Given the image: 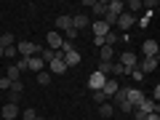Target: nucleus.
<instances>
[{
    "label": "nucleus",
    "mask_w": 160,
    "mask_h": 120,
    "mask_svg": "<svg viewBox=\"0 0 160 120\" xmlns=\"http://www.w3.org/2000/svg\"><path fill=\"white\" fill-rule=\"evenodd\" d=\"M126 99H128V104L136 109V107H139V102L144 99V91H139V88H126Z\"/></svg>",
    "instance_id": "7"
},
{
    "label": "nucleus",
    "mask_w": 160,
    "mask_h": 120,
    "mask_svg": "<svg viewBox=\"0 0 160 120\" xmlns=\"http://www.w3.org/2000/svg\"><path fill=\"white\" fill-rule=\"evenodd\" d=\"M35 120H46V118H40V115H38V118H35Z\"/></svg>",
    "instance_id": "42"
},
{
    "label": "nucleus",
    "mask_w": 160,
    "mask_h": 120,
    "mask_svg": "<svg viewBox=\"0 0 160 120\" xmlns=\"http://www.w3.org/2000/svg\"><path fill=\"white\" fill-rule=\"evenodd\" d=\"M118 40H120V35H115V32H109V35H104V46H109V48H112L115 43H118Z\"/></svg>",
    "instance_id": "28"
},
{
    "label": "nucleus",
    "mask_w": 160,
    "mask_h": 120,
    "mask_svg": "<svg viewBox=\"0 0 160 120\" xmlns=\"http://www.w3.org/2000/svg\"><path fill=\"white\" fill-rule=\"evenodd\" d=\"M6 78L11 80V83H13V80H22V72H19V69H16V64H11V67L6 69Z\"/></svg>",
    "instance_id": "24"
},
{
    "label": "nucleus",
    "mask_w": 160,
    "mask_h": 120,
    "mask_svg": "<svg viewBox=\"0 0 160 120\" xmlns=\"http://www.w3.org/2000/svg\"><path fill=\"white\" fill-rule=\"evenodd\" d=\"M8 91H13V93H24V83H22V80H13Z\"/></svg>",
    "instance_id": "30"
},
{
    "label": "nucleus",
    "mask_w": 160,
    "mask_h": 120,
    "mask_svg": "<svg viewBox=\"0 0 160 120\" xmlns=\"http://www.w3.org/2000/svg\"><path fill=\"white\" fill-rule=\"evenodd\" d=\"M72 29V16H67V13H62V16H56V32L64 35Z\"/></svg>",
    "instance_id": "6"
},
{
    "label": "nucleus",
    "mask_w": 160,
    "mask_h": 120,
    "mask_svg": "<svg viewBox=\"0 0 160 120\" xmlns=\"http://www.w3.org/2000/svg\"><path fill=\"white\" fill-rule=\"evenodd\" d=\"M126 75H131L133 80H144V75H142V69H139V67H133V69H126Z\"/></svg>",
    "instance_id": "31"
},
{
    "label": "nucleus",
    "mask_w": 160,
    "mask_h": 120,
    "mask_svg": "<svg viewBox=\"0 0 160 120\" xmlns=\"http://www.w3.org/2000/svg\"><path fill=\"white\" fill-rule=\"evenodd\" d=\"M118 64H123L126 69H133V67H139V56H136L133 51H123V53H120V62H118Z\"/></svg>",
    "instance_id": "4"
},
{
    "label": "nucleus",
    "mask_w": 160,
    "mask_h": 120,
    "mask_svg": "<svg viewBox=\"0 0 160 120\" xmlns=\"http://www.w3.org/2000/svg\"><path fill=\"white\" fill-rule=\"evenodd\" d=\"M136 109H142L144 115H149V112H160V107H158V102H152L149 96H144L142 102H139V107Z\"/></svg>",
    "instance_id": "12"
},
{
    "label": "nucleus",
    "mask_w": 160,
    "mask_h": 120,
    "mask_svg": "<svg viewBox=\"0 0 160 120\" xmlns=\"http://www.w3.org/2000/svg\"><path fill=\"white\" fill-rule=\"evenodd\" d=\"M0 88H3V91H8V88H11V80H8L6 75H3V78H0Z\"/></svg>",
    "instance_id": "38"
},
{
    "label": "nucleus",
    "mask_w": 160,
    "mask_h": 120,
    "mask_svg": "<svg viewBox=\"0 0 160 120\" xmlns=\"http://www.w3.org/2000/svg\"><path fill=\"white\" fill-rule=\"evenodd\" d=\"M158 62H160L158 56H144V62L139 64V69H142V75H147V72H155V69H158Z\"/></svg>",
    "instance_id": "11"
},
{
    "label": "nucleus",
    "mask_w": 160,
    "mask_h": 120,
    "mask_svg": "<svg viewBox=\"0 0 160 120\" xmlns=\"http://www.w3.org/2000/svg\"><path fill=\"white\" fill-rule=\"evenodd\" d=\"M149 16H152V13H144L142 22H139V27H147V24H149Z\"/></svg>",
    "instance_id": "39"
},
{
    "label": "nucleus",
    "mask_w": 160,
    "mask_h": 120,
    "mask_svg": "<svg viewBox=\"0 0 160 120\" xmlns=\"http://www.w3.org/2000/svg\"><path fill=\"white\" fill-rule=\"evenodd\" d=\"M118 80H115V78H107V83H104V86H102V93H104V96H107V99H112L115 96V93H118Z\"/></svg>",
    "instance_id": "13"
},
{
    "label": "nucleus",
    "mask_w": 160,
    "mask_h": 120,
    "mask_svg": "<svg viewBox=\"0 0 160 120\" xmlns=\"http://www.w3.org/2000/svg\"><path fill=\"white\" fill-rule=\"evenodd\" d=\"M48 72H56V75H64V72H67V64H64V59H62V51H56V59L48 62Z\"/></svg>",
    "instance_id": "5"
},
{
    "label": "nucleus",
    "mask_w": 160,
    "mask_h": 120,
    "mask_svg": "<svg viewBox=\"0 0 160 120\" xmlns=\"http://www.w3.org/2000/svg\"><path fill=\"white\" fill-rule=\"evenodd\" d=\"M35 118H38V112H35L32 107H27V109L22 112V120H35Z\"/></svg>",
    "instance_id": "33"
},
{
    "label": "nucleus",
    "mask_w": 160,
    "mask_h": 120,
    "mask_svg": "<svg viewBox=\"0 0 160 120\" xmlns=\"http://www.w3.org/2000/svg\"><path fill=\"white\" fill-rule=\"evenodd\" d=\"M86 6L91 8L99 19H104V13H107V3H104V0H86Z\"/></svg>",
    "instance_id": "8"
},
{
    "label": "nucleus",
    "mask_w": 160,
    "mask_h": 120,
    "mask_svg": "<svg viewBox=\"0 0 160 120\" xmlns=\"http://www.w3.org/2000/svg\"><path fill=\"white\" fill-rule=\"evenodd\" d=\"M88 24H91V22H88L86 13H75V16H72V29H78V32H80V29H86Z\"/></svg>",
    "instance_id": "18"
},
{
    "label": "nucleus",
    "mask_w": 160,
    "mask_h": 120,
    "mask_svg": "<svg viewBox=\"0 0 160 120\" xmlns=\"http://www.w3.org/2000/svg\"><path fill=\"white\" fill-rule=\"evenodd\" d=\"M142 8H147V13H155V8H158V0H147V3H142Z\"/></svg>",
    "instance_id": "34"
},
{
    "label": "nucleus",
    "mask_w": 160,
    "mask_h": 120,
    "mask_svg": "<svg viewBox=\"0 0 160 120\" xmlns=\"http://www.w3.org/2000/svg\"><path fill=\"white\" fill-rule=\"evenodd\" d=\"M91 99H93L96 104H104V102H107V96H104L102 91H91Z\"/></svg>",
    "instance_id": "32"
},
{
    "label": "nucleus",
    "mask_w": 160,
    "mask_h": 120,
    "mask_svg": "<svg viewBox=\"0 0 160 120\" xmlns=\"http://www.w3.org/2000/svg\"><path fill=\"white\" fill-rule=\"evenodd\" d=\"M104 83H107V78H104L102 72H91V78H88V88H91V91H102Z\"/></svg>",
    "instance_id": "9"
},
{
    "label": "nucleus",
    "mask_w": 160,
    "mask_h": 120,
    "mask_svg": "<svg viewBox=\"0 0 160 120\" xmlns=\"http://www.w3.org/2000/svg\"><path fill=\"white\" fill-rule=\"evenodd\" d=\"M40 59H43V62H53V59H56V51H51V48H43V51H40Z\"/></svg>",
    "instance_id": "25"
},
{
    "label": "nucleus",
    "mask_w": 160,
    "mask_h": 120,
    "mask_svg": "<svg viewBox=\"0 0 160 120\" xmlns=\"http://www.w3.org/2000/svg\"><path fill=\"white\" fill-rule=\"evenodd\" d=\"M133 22H136V19H133V13L123 11V13L118 16V22H115V27H120V29H131V27H133Z\"/></svg>",
    "instance_id": "10"
},
{
    "label": "nucleus",
    "mask_w": 160,
    "mask_h": 120,
    "mask_svg": "<svg viewBox=\"0 0 160 120\" xmlns=\"http://www.w3.org/2000/svg\"><path fill=\"white\" fill-rule=\"evenodd\" d=\"M158 51H160L158 40H144V43H142V53H144V56H158Z\"/></svg>",
    "instance_id": "17"
},
{
    "label": "nucleus",
    "mask_w": 160,
    "mask_h": 120,
    "mask_svg": "<svg viewBox=\"0 0 160 120\" xmlns=\"http://www.w3.org/2000/svg\"><path fill=\"white\" fill-rule=\"evenodd\" d=\"M38 83L40 86H48L51 83V72H38Z\"/></svg>",
    "instance_id": "29"
},
{
    "label": "nucleus",
    "mask_w": 160,
    "mask_h": 120,
    "mask_svg": "<svg viewBox=\"0 0 160 120\" xmlns=\"http://www.w3.org/2000/svg\"><path fill=\"white\" fill-rule=\"evenodd\" d=\"M112 107L123 109V112H133V107L128 104V99H126V88H118V93L112 96Z\"/></svg>",
    "instance_id": "2"
},
{
    "label": "nucleus",
    "mask_w": 160,
    "mask_h": 120,
    "mask_svg": "<svg viewBox=\"0 0 160 120\" xmlns=\"http://www.w3.org/2000/svg\"><path fill=\"white\" fill-rule=\"evenodd\" d=\"M123 11H126V3L123 0H109L107 3V13H112V16H120Z\"/></svg>",
    "instance_id": "16"
},
{
    "label": "nucleus",
    "mask_w": 160,
    "mask_h": 120,
    "mask_svg": "<svg viewBox=\"0 0 160 120\" xmlns=\"http://www.w3.org/2000/svg\"><path fill=\"white\" fill-rule=\"evenodd\" d=\"M0 46H3V48L13 46V35H11V32H6V35H0Z\"/></svg>",
    "instance_id": "27"
},
{
    "label": "nucleus",
    "mask_w": 160,
    "mask_h": 120,
    "mask_svg": "<svg viewBox=\"0 0 160 120\" xmlns=\"http://www.w3.org/2000/svg\"><path fill=\"white\" fill-rule=\"evenodd\" d=\"M27 69H32V72H43V69H46V62H43L40 56H29L27 59Z\"/></svg>",
    "instance_id": "19"
},
{
    "label": "nucleus",
    "mask_w": 160,
    "mask_h": 120,
    "mask_svg": "<svg viewBox=\"0 0 160 120\" xmlns=\"http://www.w3.org/2000/svg\"><path fill=\"white\" fill-rule=\"evenodd\" d=\"M62 59H64V64H67V69H69V67H78V64L83 62V56H80V51H78V48L62 51Z\"/></svg>",
    "instance_id": "3"
},
{
    "label": "nucleus",
    "mask_w": 160,
    "mask_h": 120,
    "mask_svg": "<svg viewBox=\"0 0 160 120\" xmlns=\"http://www.w3.org/2000/svg\"><path fill=\"white\" fill-rule=\"evenodd\" d=\"M11 56H16V46H8L6 51H3V59H11Z\"/></svg>",
    "instance_id": "37"
},
{
    "label": "nucleus",
    "mask_w": 160,
    "mask_h": 120,
    "mask_svg": "<svg viewBox=\"0 0 160 120\" xmlns=\"http://www.w3.org/2000/svg\"><path fill=\"white\" fill-rule=\"evenodd\" d=\"M62 46H64V38H62V35H59L56 29H53V32H48V48H51V51H59Z\"/></svg>",
    "instance_id": "14"
},
{
    "label": "nucleus",
    "mask_w": 160,
    "mask_h": 120,
    "mask_svg": "<svg viewBox=\"0 0 160 120\" xmlns=\"http://www.w3.org/2000/svg\"><path fill=\"white\" fill-rule=\"evenodd\" d=\"M133 120H147V115H144L142 109H136V112H133Z\"/></svg>",
    "instance_id": "40"
},
{
    "label": "nucleus",
    "mask_w": 160,
    "mask_h": 120,
    "mask_svg": "<svg viewBox=\"0 0 160 120\" xmlns=\"http://www.w3.org/2000/svg\"><path fill=\"white\" fill-rule=\"evenodd\" d=\"M91 29H93V38H104V35H109V32H112V29H109L107 24L102 22V19H96V22L91 24Z\"/></svg>",
    "instance_id": "15"
},
{
    "label": "nucleus",
    "mask_w": 160,
    "mask_h": 120,
    "mask_svg": "<svg viewBox=\"0 0 160 120\" xmlns=\"http://www.w3.org/2000/svg\"><path fill=\"white\" fill-rule=\"evenodd\" d=\"M3 51H6V48H3V46H0V59H3Z\"/></svg>",
    "instance_id": "41"
},
{
    "label": "nucleus",
    "mask_w": 160,
    "mask_h": 120,
    "mask_svg": "<svg viewBox=\"0 0 160 120\" xmlns=\"http://www.w3.org/2000/svg\"><path fill=\"white\" fill-rule=\"evenodd\" d=\"M99 62H112V48H109V46L99 48Z\"/></svg>",
    "instance_id": "23"
},
{
    "label": "nucleus",
    "mask_w": 160,
    "mask_h": 120,
    "mask_svg": "<svg viewBox=\"0 0 160 120\" xmlns=\"http://www.w3.org/2000/svg\"><path fill=\"white\" fill-rule=\"evenodd\" d=\"M19 118V104H8L6 102V107H3V120H16Z\"/></svg>",
    "instance_id": "20"
},
{
    "label": "nucleus",
    "mask_w": 160,
    "mask_h": 120,
    "mask_svg": "<svg viewBox=\"0 0 160 120\" xmlns=\"http://www.w3.org/2000/svg\"><path fill=\"white\" fill-rule=\"evenodd\" d=\"M126 11H128V13L142 11V0H131V3H126Z\"/></svg>",
    "instance_id": "26"
},
{
    "label": "nucleus",
    "mask_w": 160,
    "mask_h": 120,
    "mask_svg": "<svg viewBox=\"0 0 160 120\" xmlns=\"http://www.w3.org/2000/svg\"><path fill=\"white\" fill-rule=\"evenodd\" d=\"M40 51H43V48H40L38 43H32V40H22V43H16V53H22V59L40 56Z\"/></svg>",
    "instance_id": "1"
},
{
    "label": "nucleus",
    "mask_w": 160,
    "mask_h": 120,
    "mask_svg": "<svg viewBox=\"0 0 160 120\" xmlns=\"http://www.w3.org/2000/svg\"><path fill=\"white\" fill-rule=\"evenodd\" d=\"M112 75H126V67L118 64V62H112Z\"/></svg>",
    "instance_id": "36"
},
{
    "label": "nucleus",
    "mask_w": 160,
    "mask_h": 120,
    "mask_svg": "<svg viewBox=\"0 0 160 120\" xmlns=\"http://www.w3.org/2000/svg\"><path fill=\"white\" fill-rule=\"evenodd\" d=\"M22 102V93H13V91H8V104H19Z\"/></svg>",
    "instance_id": "35"
},
{
    "label": "nucleus",
    "mask_w": 160,
    "mask_h": 120,
    "mask_svg": "<svg viewBox=\"0 0 160 120\" xmlns=\"http://www.w3.org/2000/svg\"><path fill=\"white\" fill-rule=\"evenodd\" d=\"M96 72H102L104 78H112V62H99Z\"/></svg>",
    "instance_id": "22"
},
{
    "label": "nucleus",
    "mask_w": 160,
    "mask_h": 120,
    "mask_svg": "<svg viewBox=\"0 0 160 120\" xmlns=\"http://www.w3.org/2000/svg\"><path fill=\"white\" fill-rule=\"evenodd\" d=\"M99 115H102V118H112V115H115L112 102H104V104H99Z\"/></svg>",
    "instance_id": "21"
}]
</instances>
